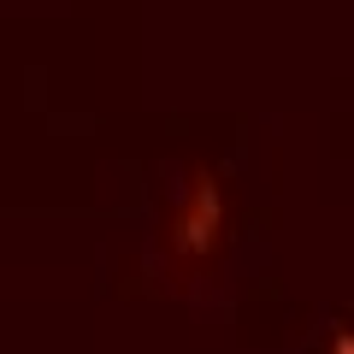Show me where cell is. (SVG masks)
Instances as JSON below:
<instances>
[{"label": "cell", "instance_id": "cell-1", "mask_svg": "<svg viewBox=\"0 0 354 354\" xmlns=\"http://www.w3.org/2000/svg\"><path fill=\"white\" fill-rule=\"evenodd\" d=\"M218 242H225V183L218 171H189L171 213V248L183 260H213Z\"/></svg>", "mask_w": 354, "mask_h": 354}, {"label": "cell", "instance_id": "cell-2", "mask_svg": "<svg viewBox=\"0 0 354 354\" xmlns=\"http://www.w3.org/2000/svg\"><path fill=\"white\" fill-rule=\"evenodd\" d=\"M330 354H354V330H337L330 337Z\"/></svg>", "mask_w": 354, "mask_h": 354}]
</instances>
